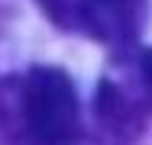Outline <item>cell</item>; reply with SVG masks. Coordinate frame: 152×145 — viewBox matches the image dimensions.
<instances>
[{"instance_id": "1", "label": "cell", "mask_w": 152, "mask_h": 145, "mask_svg": "<svg viewBox=\"0 0 152 145\" xmlns=\"http://www.w3.org/2000/svg\"><path fill=\"white\" fill-rule=\"evenodd\" d=\"M20 126L29 145H75L81 136L78 90L61 68H32L20 81Z\"/></svg>"}, {"instance_id": "2", "label": "cell", "mask_w": 152, "mask_h": 145, "mask_svg": "<svg viewBox=\"0 0 152 145\" xmlns=\"http://www.w3.org/2000/svg\"><path fill=\"white\" fill-rule=\"evenodd\" d=\"M152 116V49H117L97 87V119L107 132L133 139Z\"/></svg>"}, {"instance_id": "3", "label": "cell", "mask_w": 152, "mask_h": 145, "mask_svg": "<svg viewBox=\"0 0 152 145\" xmlns=\"http://www.w3.org/2000/svg\"><path fill=\"white\" fill-rule=\"evenodd\" d=\"M61 29L84 32L110 49L136 45L149 20V0H36Z\"/></svg>"}]
</instances>
